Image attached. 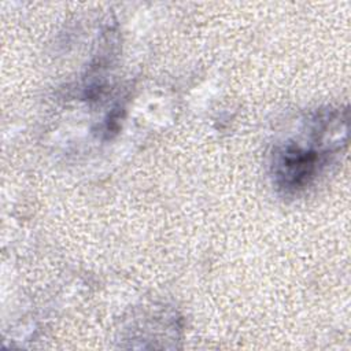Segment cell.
Wrapping results in <instances>:
<instances>
[{
	"instance_id": "obj_1",
	"label": "cell",
	"mask_w": 351,
	"mask_h": 351,
	"mask_svg": "<svg viewBox=\"0 0 351 351\" xmlns=\"http://www.w3.org/2000/svg\"><path fill=\"white\" fill-rule=\"evenodd\" d=\"M310 141L288 140L274 149L271 176L274 185L285 195H296L310 186L330 158L340 151L347 136V112L319 110L308 119Z\"/></svg>"
}]
</instances>
